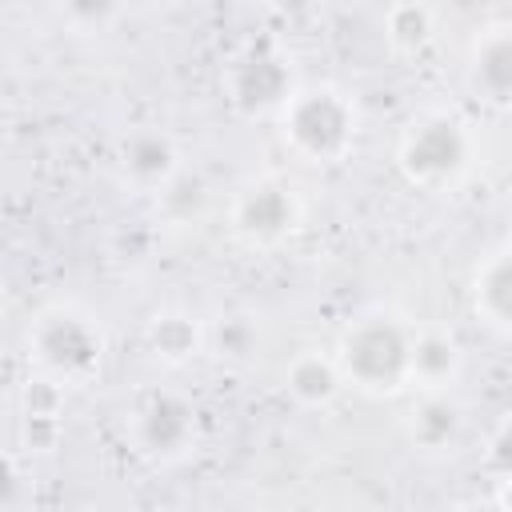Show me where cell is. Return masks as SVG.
Instances as JSON below:
<instances>
[{
  "instance_id": "obj_2",
  "label": "cell",
  "mask_w": 512,
  "mask_h": 512,
  "mask_svg": "<svg viewBox=\"0 0 512 512\" xmlns=\"http://www.w3.org/2000/svg\"><path fill=\"white\" fill-rule=\"evenodd\" d=\"M28 360L36 364V376L52 380L56 388H84L104 372L108 360V336L100 320L76 304H52L44 308L24 336Z\"/></svg>"
},
{
  "instance_id": "obj_11",
  "label": "cell",
  "mask_w": 512,
  "mask_h": 512,
  "mask_svg": "<svg viewBox=\"0 0 512 512\" xmlns=\"http://www.w3.org/2000/svg\"><path fill=\"white\" fill-rule=\"evenodd\" d=\"M464 408L448 392H424L408 412V440L420 452H444L460 440Z\"/></svg>"
},
{
  "instance_id": "obj_13",
  "label": "cell",
  "mask_w": 512,
  "mask_h": 512,
  "mask_svg": "<svg viewBox=\"0 0 512 512\" xmlns=\"http://www.w3.org/2000/svg\"><path fill=\"white\" fill-rule=\"evenodd\" d=\"M344 380L332 356L324 352H300L288 360L284 368V392L300 404V408H328L340 396Z\"/></svg>"
},
{
  "instance_id": "obj_1",
  "label": "cell",
  "mask_w": 512,
  "mask_h": 512,
  "mask_svg": "<svg viewBox=\"0 0 512 512\" xmlns=\"http://www.w3.org/2000/svg\"><path fill=\"white\" fill-rule=\"evenodd\" d=\"M280 140L304 164L328 168L348 160L360 136V108L336 84H296V92L276 112Z\"/></svg>"
},
{
  "instance_id": "obj_18",
  "label": "cell",
  "mask_w": 512,
  "mask_h": 512,
  "mask_svg": "<svg viewBox=\"0 0 512 512\" xmlns=\"http://www.w3.org/2000/svg\"><path fill=\"white\" fill-rule=\"evenodd\" d=\"M24 500H28L24 468L8 448H0V512H20Z\"/></svg>"
},
{
  "instance_id": "obj_6",
  "label": "cell",
  "mask_w": 512,
  "mask_h": 512,
  "mask_svg": "<svg viewBox=\"0 0 512 512\" xmlns=\"http://www.w3.org/2000/svg\"><path fill=\"white\" fill-rule=\"evenodd\" d=\"M296 92V76L284 52L272 44H248L224 68V96L240 116H276Z\"/></svg>"
},
{
  "instance_id": "obj_5",
  "label": "cell",
  "mask_w": 512,
  "mask_h": 512,
  "mask_svg": "<svg viewBox=\"0 0 512 512\" xmlns=\"http://www.w3.org/2000/svg\"><path fill=\"white\" fill-rule=\"evenodd\" d=\"M128 436L132 448L152 464H176L196 448L200 416L196 404L180 392L152 388L144 392L128 412Z\"/></svg>"
},
{
  "instance_id": "obj_15",
  "label": "cell",
  "mask_w": 512,
  "mask_h": 512,
  "mask_svg": "<svg viewBox=\"0 0 512 512\" xmlns=\"http://www.w3.org/2000/svg\"><path fill=\"white\" fill-rule=\"evenodd\" d=\"M472 80L484 96L508 100V88H512V36H508V28H488V36L476 40Z\"/></svg>"
},
{
  "instance_id": "obj_19",
  "label": "cell",
  "mask_w": 512,
  "mask_h": 512,
  "mask_svg": "<svg viewBox=\"0 0 512 512\" xmlns=\"http://www.w3.org/2000/svg\"><path fill=\"white\" fill-rule=\"evenodd\" d=\"M456 512H504V504H488V500H472V504H460Z\"/></svg>"
},
{
  "instance_id": "obj_7",
  "label": "cell",
  "mask_w": 512,
  "mask_h": 512,
  "mask_svg": "<svg viewBox=\"0 0 512 512\" xmlns=\"http://www.w3.org/2000/svg\"><path fill=\"white\" fill-rule=\"evenodd\" d=\"M304 220L300 196L284 180H248L228 208V228L248 248H272L288 240Z\"/></svg>"
},
{
  "instance_id": "obj_17",
  "label": "cell",
  "mask_w": 512,
  "mask_h": 512,
  "mask_svg": "<svg viewBox=\"0 0 512 512\" xmlns=\"http://www.w3.org/2000/svg\"><path fill=\"white\" fill-rule=\"evenodd\" d=\"M380 24L396 52H416L436 32V12L428 4H392Z\"/></svg>"
},
{
  "instance_id": "obj_14",
  "label": "cell",
  "mask_w": 512,
  "mask_h": 512,
  "mask_svg": "<svg viewBox=\"0 0 512 512\" xmlns=\"http://www.w3.org/2000/svg\"><path fill=\"white\" fill-rule=\"evenodd\" d=\"M60 404H64V388H56L44 376H32L20 392V416H24V440L36 452H48L56 444L60 432Z\"/></svg>"
},
{
  "instance_id": "obj_9",
  "label": "cell",
  "mask_w": 512,
  "mask_h": 512,
  "mask_svg": "<svg viewBox=\"0 0 512 512\" xmlns=\"http://www.w3.org/2000/svg\"><path fill=\"white\" fill-rule=\"evenodd\" d=\"M460 364H464V352L452 332H440V328L412 332V356H408L412 384H420L424 392H448L452 380L460 376Z\"/></svg>"
},
{
  "instance_id": "obj_10",
  "label": "cell",
  "mask_w": 512,
  "mask_h": 512,
  "mask_svg": "<svg viewBox=\"0 0 512 512\" xmlns=\"http://www.w3.org/2000/svg\"><path fill=\"white\" fill-rule=\"evenodd\" d=\"M144 344L160 364H188L204 352V324L188 308H160L144 324Z\"/></svg>"
},
{
  "instance_id": "obj_16",
  "label": "cell",
  "mask_w": 512,
  "mask_h": 512,
  "mask_svg": "<svg viewBox=\"0 0 512 512\" xmlns=\"http://www.w3.org/2000/svg\"><path fill=\"white\" fill-rule=\"evenodd\" d=\"M256 344H260V328H256V316H248V312H228L212 328H204V348H212L228 364L252 360Z\"/></svg>"
},
{
  "instance_id": "obj_12",
  "label": "cell",
  "mask_w": 512,
  "mask_h": 512,
  "mask_svg": "<svg viewBox=\"0 0 512 512\" xmlns=\"http://www.w3.org/2000/svg\"><path fill=\"white\" fill-rule=\"evenodd\" d=\"M472 308L480 320H488L496 332H508V316H512V260L508 248H492L476 276H472Z\"/></svg>"
},
{
  "instance_id": "obj_8",
  "label": "cell",
  "mask_w": 512,
  "mask_h": 512,
  "mask_svg": "<svg viewBox=\"0 0 512 512\" xmlns=\"http://www.w3.org/2000/svg\"><path fill=\"white\" fill-rule=\"evenodd\" d=\"M116 168H120V180L132 184L136 192H164L180 172V144L164 132V128H132L120 136L116 144Z\"/></svg>"
},
{
  "instance_id": "obj_4",
  "label": "cell",
  "mask_w": 512,
  "mask_h": 512,
  "mask_svg": "<svg viewBox=\"0 0 512 512\" xmlns=\"http://www.w3.org/2000/svg\"><path fill=\"white\" fill-rule=\"evenodd\" d=\"M396 164L420 188L456 184L472 164V136H468L464 120H456L448 112H420L400 132Z\"/></svg>"
},
{
  "instance_id": "obj_3",
  "label": "cell",
  "mask_w": 512,
  "mask_h": 512,
  "mask_svg": "<svg viewBox=\"0 0 512 512\" xmlns=\"http://www.w3.org/2000/svg\"><path fill=\"white\" fill-rule=\"evenodd\" d=\"M408 356H412V328H404L392 316H360L352 320L340 340H336V368L340 380L368 392V396H396L412 384L408 376Z\"/></svg>"
}]
</instances>
